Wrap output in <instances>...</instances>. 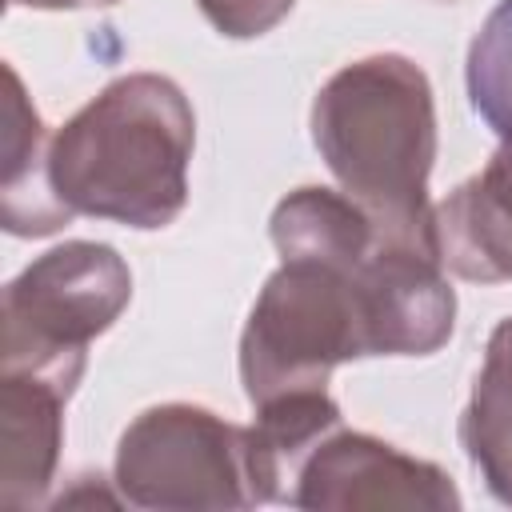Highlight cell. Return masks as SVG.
Listing matches in <instances>:
<instances>
[{"instance_id": "obj_1", "label": "cell", "mask_w": 512, "mask_h": 512, "mask_svg": "<svg viewBox=\"0 0 512 512\" xmlns=\"http://www.w3.org/2000/svg\"><path fill=\"white\" fill-rule=\"evenodd\" d=\"M192 144L184 88L160 72H128L48 136V184L72 220L168 228L188 204Z\"/></svg>"}, {"instance_id": "obj_2", "label": "cell", "mask_w": 512, "mask_h": 512, "mask_svg": "<svg viewBox=\"0 0 512 512\" xmlns=\"http://www.w3.org/2000/svg\"><path fill=\"white\" fill-rule=\"evenodd\" d=\"M312 144L340 192L360 200L376 224L432 232L436 104L416 60L376 52L332 72L312 100Z\"/></svg>"}, {"instance_id": "obj_3", "label": "cell", "mask_w": 512, "mask_h": 512, "mask_svg": "<svg viewBox=\"0 0 512 512\" xmlns=\"http://www.w3.org/2000/svg\"><path fill=\"white\" fill-rule=\"evenodd\" d=\"M360 356H376V328L356 268L308 256L280 260L240 332L248 404L320 392L344 360Z\"/></svg>"}, {"instance_id": "obj_4", "label": "cell", "mask_w": 512, "mask_h": 512, "mask_svg": "<svg viewBox=\"0 0 512 512\" xmlns=\"http://www.w3.org/2000/svg\"><path fill=\"white\" fill-rule=\"evenodd\" d=\"M128 300L132 272L112 244L68 240L48 248L4 288V368L32 372L72 396L88 344L120 320Z\"/></svg>"}, {"instance_id": "obj_5", "label": "cell", "mask_w": 512, "mask_h": 512, "mask_svg": "<svg viewBox=\"0 0 512 512\" xmlns=\"http://www.w3.org/2000/svg\"><path fill=\"white\" fill-rule=\"evenodd\" d=\"M116 488L136 508L200 512L268 504L252 424L200 404L144 408L116 444Z\"/></svg>"}, {"instance_id": "obj_6", "label": "cell", "mask_w": 512, "mask_h": 512, "mask_svg": "<svg viewBox=\"0 0 512 512\" xmlns=\"http://www.w3.org/2000/svg\"><path fill=\"white\" fill-rule=\"evenodd\" d=\"M284 504L316 512H356V508H420L448 512L460 508L452 476L428 460L400 452L396 444L332 428L300 460Z\"/></svg>"}, {"instance_id": "obj_7", "label": "cell", "mask_w": 512, "mask_h": 512, "mask_svg": "<svg viewBox=\"0 0 512 512\" xmlns=\"http://www.w3.org/2000/svg\"><path fill=\"white\" fill-rule=\"evenodd\" d=\"M432 232L444 272L472 284L512 280V140L492 160L432 204Z\"/></svg>"}, {"instance_id": "obj_8", "label": "cell", "mask_w": 512, "mask_h": 512, "mask_svg": "<svg viewBox=\"0 0 512 512\" xmlns=\"http://www.w3.org/2000/svg\"><path fill=\"white\" fill-rule=\"evenodd\" d=\"M64 400L56 384L32 372H0V504L32 508L44 500L60 444H64Z\"/></svg>"}, {"instance_id": "obj_9", "label": "cell", "mask_w": 512, "mask_h": 512, "mask_svg": "<svg viewBox=\"0 0 512 512\" xmlns=\"http://www.w3.org/2000/svg\"><path fill=\"white\" fill-rule=\"evenodd\" d=\"M4 128H0V220L12 236H52L72 216L48 184V132L24 96L12 64H4Z\"/></svg>"}, {"instance_id": "obj_10", "label": "cell", "mask_w": 512, "mask_h": 512, "mask_svg": "<svg viewBox=\"0 0 512 512\" xmlns=\"http://www.w3.org/2000/svg\"><path fill=\"white\" fill-rule=\"evenodd\" d=\"M460 444L488 492L512 504V316L484 344V364L460 416Z\"/></svg>"}, {"instance_id": "obj_11", "label": "cell", "mask_w": 512, "mask_h": 512, "mask_svg": "<svg viewBox=\"0 0 512 512\" xmlns=\"http://www.w3.org/2000/svg\"><path fill=\"white\" fill-rule=\"evenodd\" d=\"M468 96L476 116L512 140V0H500L468 44Z\"/></svg>"}, {"instance_id": "obj_12", "label": "cell", "mask_w": 512, "mask_h": 512, "mask_svg": "<svg viewBox=\"0 0 512 512\" xmlns=\"http://www.w3.org/2000/svg\"><path fill=\"white\" fill-rule=\"evenodd\" d=\"M204 20L228 40H252L272 32L296 0H196Z\"/></svg>"}, {"instance_id": "obj_13", "label": "cell", "mask_w": 512, "mask_h": 512, "mask_svg": "<svg viewBox=\"0 0 512 512\" xmlns=\"http://www.w3.org/2000/svg\"><path fill=\"white\" fill-rule=\"evenodd\" d=\"M12 8H40V12H76V8H108L120 0H8Z\"/></svg>"}, {"instance_id": "obj_14", "label": "cell", "mask_w": 512, "mask_h": 512, "mask_svg": "<svg viewBox=\"0 0 512 512\" xmlns=\"http://www.w3.org/2000/svg\"><path fill=\"white\" fill-rule=\"evenodd\" d=\"M448 4H452V0H448Z\"/></svg>"}]
</instances>
